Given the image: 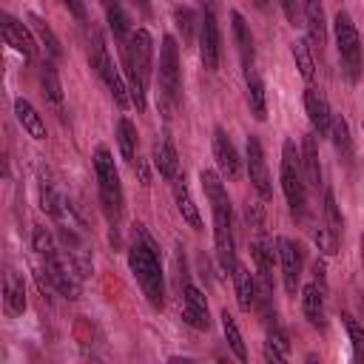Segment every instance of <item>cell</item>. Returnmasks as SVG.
<instances>
[{
    "instance_id": "1",
    "label": "cell",
    "mask_w": 364,
    "mask_h": 364,
    "mask_svg": "<svg viewBox=\"0 0 364 364\" xmlns=\"http://www.w3.org/2000/svg\"><path fill=\"white\" fill-rule=\"evenodd\" d=\"M199 182L202 191L210 202V213H213V242H216V259L222 273H233L236 270V242H233V210H230V196L228 188L222 182V173L202 168L199 171Z\"/></svg>"
},
{
    "instance_id": "2",
    "label": "cell",
    "mask_w": 364,
    "mask_h": 364,
    "mask_svg": "<svg viewBox=\"0 0 364 364\" xmlns=\"http://www.w3.org/2000/svg\"><path fill=\"white\" fill-rule=\"evenodd\" d=\"M128 267L142 287V296L154 310L165 307V273L159 264V247L154 236L145 230V225H134V239L128 247Z\"/></svg>"
},
{
    "instance_id": "3",
    "label": "cell",
    "mask_w": 364,
    "mask_h": 364,
    "mask_svg": "<svg viewBox=\"0 0 364 364\" xmlns=\"http://www.w3.org/2000/svg\"><path fill=\"white\" fill-rule=\"evenodd\" d=\"M125 54V74H128V94L136 111H145V94L151 82V65H154V37L148 28H134L125 37L122 46Z\"/></svg>"
},
{
    "instance_id": "4",
    "label": "cell",
    "mask_w": 364,
    "mask_h": 364,
    "mask_svg": "<svg viewBox=\"0 0 364 364\" xmlns=\"http://www.w3.org/2000/svg\"><path fill=\"white\" fill-rule=\"evenodd\" d=\"M31 245H34V253L40 256V267L48 276V282L54 284V290L65 299H77L80 296V273H74L71 259L57 247L54 236L37 225L31 230Z\"/></svg>"
},
{
    "instance_id": "5",
    "label": "cell",
    "mask_w": 364,
    "mask_h": 364,
    "mask_svg": "<svg viewBox=\"0 0 364 364\" xmlns=\"http://www.w3.org/2000/svg\"><path fill=\"white\" fill-rule=\"evenodd\" d=\"M94 176H97L102 210H105L108 222L117 225L122 216V182H119V171L114 165V156L105 145H97V151H94Z\"/></svg>"
},
{
    "instance_id": "6",
    "label": "cell",
    "mask_w": 364,
    "mask_h": 364,
    "mask_svg": "<svg viewBox=\"0 0 364 364\" xmlns=\"http://www.w3.org/2000/svg\"><path fill=\"white\" fill-rule=\"evenodd\" d=\"M88 60H91L94 74L100 77V82H102L105 91L111 94V100H114L119 108H128V102H131L128 85H125L119 68L114 65V60H111V54H108V48H105V40H102V34H100L97 28H91V34H88Z\"/></svg>"
},
{
    "instance_id": "7",
    "label": "cell",
    "mask_w": 364,
    "mask_h": 364,
    "mask_svg": "<svg viewBox=\"0 0 364 364\" xmlns=\"http://www.w3.org/2000/svg\"><path fill=\"white\" fill-rule=\"evenodd\" d=\"M279 179H282V191H284V199H287V208L296 219L304 216V208H307V179H304V171H301V154L296 151V142L293 139H284L282 145V171H279Z\"/></svg>"
},
{
    "instance_id": "8",
    "label": "cell",
    "mask_w": 364,
    "mask_h": 364,
    "mask_svg": "<svg viewBox=\"0 0 364 364\" xmlns=\"http://www.w3.org/2000/svg\"><path fill=\"white\" fill-rule=\"evenodd\" d=\"M179 91H182V71H179V46L171 34L162 37L159 46V105L165 117L173 114L179 105Z\"/></svg>"
},
{
    "instance_id": "9",
    "label": "cell",
    "mask_w": 364,
    "mask_h": 364,
    "mask_svg": "<svg viewBox=\"0 0 364 364\" xmlns=\"http://www.w3.org/2000/svg\"><path fill=\"white\" fill-rule=\"evenodd\" d=\"M333 31H336V51H338L341 71L350 82H355L361 77V68H364V48H361L358 28L353 26L350 14L338 11L333 20Z\"/></svg>"
},
{
    "instance_id": "10",
    "label": "cell",
    "mask_w": 364,
    "mask_h": 364,
    "mask_svg": "<svg viewBox=\"0 0 364 364\" xmlns=\"http://www.w3.org/2000/svg\"><path fill=\"white\" fill-rule=\"evenodd\" d=\"M313 282H307L301 287V313L304 318L316 327L324 330L327 327V284H324V262L313 264Z\"/></svg>"
},
{
    "instance_id": "11",
    "label": "cell",
    "mask_w": 364,
    "mask_h": 364,
    "mask_svg": "<svg viewBox=\"0 0 364 364\" xmlns=\"http://www.w3.org/2000/svg\"><path fill=\"white\" fill-rule=\"evenodd\" d=\"M199 60L205 65V71H216L219 68V57H222V40H219V23L213 14V6L202 0V17H199Z\"/></svg>"
},
{
    "instance_id": "12",
    "label": "cell",
    "mask_w": 364,
    "mask_h": 364,
    "mask_svg": "<svg viewBox=\"0 0 364 364\" xmlns=\"http://www.w3.org/2000/svg\"><path fill=\"white\" fill-rule=\"evenodd\" d=\"M276 253H279V264H282V279H284V290L290 296H296L299 284H301V270H304V250L299 242L279 236L276 239Z\"/></svg>"
},
{
    "instance_id": "13",
    "label": "cell",
    "mask_w": 364,
    "mask_h": 364,
    "mask_svg": "<svg viewBox=\"0 0 364 364\" xmlns=\"http://www.w3.org/2000/svg\"><path fill=\"white\" fill-rule=\"evenodd\" d=\"M245 165H247V176H250V185L256 188V193L262 199H270L273 196V185H270V171H267V162H264V151H262V142L250 134L247 142H245Z\"/></svg>"
},
{
    "instance_id": "14",
    "label": "cell",
    "mask_w": 364,
    "mask_h": 364,
    "mask_svg": "<svg viewBox=\"0 0 364 364\" xmlns=\"http://www.w3.org/2000/svg\"><path fill=\"white\" fill-rule=\"evenodd\" d=\"M182 321L193 330H208L210 327V310H208V299L202 296V290L191 282H182Z\"/></svg>"
},
{
    "instance_id": "15",
    "label": "cell",
    "mask_w": 364,
    "mask_h": 364,
    "mask_svg": "<svg viewBox=\"0 0 364 364\" xmlns=\"http://www.w3.org/2000/svg\"><path fill=\"white\" fill-rule=\"evenodd\" d=\"M213 159H216V168L222 173V179H239L242 173V159L236 154V145L230 142V136L222 131V128H213Z\"/></svg>"
},
{
    "instance_id": "16",
    "label": "cell",
    "mask_w": 364,
    "mask_h": 364,
    "mask_svg": "<svg viewBox=\"0 0 364 364\" xmlns=\"http://www.w3.org/2000/svg\"><path fill=\"white\" fill-rule=\"evenodd\" d=\"M0 28H3V40H6V46H11L23 60H31L34 57V51H37V46H34V37H31V31L17 20V17H11V14H0Z\"/></svg>"
},
{
    "instance_id": "17",
    "label": "cell",
    "mask_w": 364,
    "mask_h": 364,
    "mask_svg": "<svg viewBox=\"0 0 364 364\" xmlns=\"http://www.w3.org/2000/svg\"><path fill=\"white\" fill-rule=\"evenodd\" d=\"M304 111H307V119H310L313 134H318V136H330L333 111H330L327 97H324L318 88H307V91H304Z\"/></svg>"
},
{
    "instance_id": "18",
    "label": "cell",
    "mask_w": 364,
    "mask_h": 364,
    "mask_svg": "<svg viewBox=\"0 0 364 364\" xmlns=\"http://www.w3.org/2000/svg\"><path fill=\"white\" fill-rule=\"evenodd\" d=\"M151 162H154V168L159 171L162 179L173 182L179 176V156H176V148L168 139V134H159L154 139V145H151Z\"/></svg>"
},
{
    "instance_id": "19",
    "label": "cell",
    "mask_w": 364,
    "mask_h": 364,
    "mask_svg": "<svg viewBox=\"0 0 364 364\" xmlns=\"http://www.w3.org/2000/svg\"><path fill=\"white\" fill-rule=\"evenodd\" d=\"M233 287H236V301L245 313H250L259 301V279H253V273L242 264H236L233 270Z\"/></svg>"
},
{
    "instance_id": "20",
    "label": "cell",
    "mask_w": 364,
    "mask_h": 364,
    "mask_svg": "<svg viewBox=\"0 0 364 364\" xmlns=\"http://www.w3.org/2000/svg\"><path fill=\"white\" fill-rule=\"evenodd\" d=\"M230 31H233V43H236V51L242 57V65L245 68H253V34H250V26L245 23V17L239 11H230Z\"/></svg>"
},
{
    "instance_id": "21",
    "label": "cell",
    "mask_w": 364,
    "mask_h": 364,
    "mask_svg": "<svg viewBox=\"0 0 364 364\" xmlns=\"http://www.w3.org/2000/svg\"><path fill=\"white\" fill-rule=\"evenodd\" d=\"M3 307L9 316H23L26 310V284L14 270H6L3 276Z\"/></svg>"
},
{
    "instance_id": "22",
    "label": "cell",
    "mask_w": 364,
    "mask_h": 364,
    "mask_svg": "<svg viewBox=\"0 0 364 364\" xmlns=\"http://www.w3.org/2000/svg\"><path fill=\"white\" fill-rule=\"evenodd\" d=\"M290 355V341L282 324L276 321V313H267V341H264V358L267 361H284Z\"/></svg>"
},
{
    "instance_id": "23",
    "label": "cell",
    "mask_w": 364,
    "mask_h": 364,
    "mask_svg": "<svg viewBox=\"0 0 364 364\" xmlns=\"http://www.w3.org/2000/svg\"><path fill=\"white\" fill-rule=\"evenodd\" d=\"M171 185H173V202H176V210L182 213V219H185L193 230H202V216H199V208H196L193 199H191V191H188V185H185V176L179 173Z\"/></svg>"
},
{
    "instance_id": "24",
    "label": "cell",
    "mask_w": 364,
    "mask_h": 364,
    "mask_svg": "<svg viewBox=\"0 0 364 364\" xmlns=\"http://www.w3.org/2000/svg\"><path fill=\"white\" fill-rule=\"evenodd\" d=\"M304 23H307V40L310 46H324L327 40V23H324V9L321 0H304Z\"/></svg>"
},
{
    "instance_id": "25",
    "label": "cell",
    "mask_w": 364,
    "mask_h": 364,
    "mask_svg": "<svg viewBox=\"0 0 364 364\" xmlns=\"http://www.w3.org/2000/svg\"><path fill=\"white\" fill-rule=\"evenodd\" d=\"M14 117H17V122L23 125V131L31 136V139H46V122H43V117L37 114V108L28 102V100H14Z\"/></svg>"
},
{
    "instance_id": "26",
    "label": "cell",
    "mask_w": 364,
    "mask_h": 364,
    "mask_svg": "<svg viewBox=\"0 0 364 364\" xmlns=\"http://www.w3.org/2000/svg\"><path fill=\"white\" fill-rule=\"evenodd\" d=\"M245 88H247V105L256 119L267 117V100H264V82L256 68H245Z\"/></svg>"
},
{
    "instance_id": "27",
    "label": "cell",
    "mask_w": 364,
    "mask_h": 364,
    "mask_svg": "<svg viewBox=\"0 0 364 364\" xmlns=\"http://www.w3.org/2000/svg\"><path fill=\"white\" fill-rule=\"evenodd\" d=\"M301 171L310 185H316V188L321 185V162H318L316 134H304V139H301Z\"/></svg>"
},
{
    "instance_id": "28",
    "label": "cell",
    "mask_w": 364,
    "mask_h": 364,
    "mask_svg": "<svg viewBox=\"0 0 364 364\" xmlns=\"http://www.w3.org/2000/svg\"><path fill=\"white\" fill-rule=\"evenodd\" d=\"M290 54H293V60H296L299 74L310 82V80L316 77V60H313V46H310V40H304V37L293 40V43H290Z\"/></svg>"
},
{
    "instance_id": "29",
    "label": "cell",
    "mask_w": 364,
    "mask_h": 364,
    "mask_svg": "<svg viewBox=\"0 0 364 364\" xmlns=\"http://www.w3.org/2000/svg\"><path fill=\"white\" fill-rule=\"evenodd\" d=\"M219 318H222V333H225L228 347L233 350V355H236L239 361H247V347H245V341H242V330H239L233 313H228V307H225V310L219 313Z\"/></svg>"
},
{
    "instance_id": "30",
    "label": "cell",
    "mask_w": 364,
    "mask_h": 364,
    "mask_svg": "<svg viewBox=\"0 0 364 364\" xmlns=\"http://www.w3.org/2000/svg\"><path fill=\"white\" fill-rule=\"evenodd\" d=\"M136 139H139L136 125L128 117H119V122H117V145H119L122 159L134 162V156H136Z\"/></svg>"
},
{
    "instance_id": "31",
    "label": "cell",
    "mask_w": 364,
    "mask_h": 364,
    "mask_svg": "<svg viewBox=\"0 0 364 364\" xmlns=\"http://www.w3.org/2000/svg\"><path fill=\"white\" fill-rule=\"evenodd\" d=\"M40 85H43V94L48 102L63 105V85H60V77H57V68L51 60H43V65H40Z\"/></svg>"
},
{
    "instance_id": "32",
    "label": "cell",
    "mask_w": 364,
    "mask_h": 364,
    "mask_svg": "<svg viewBox=\"0 0 364 364\" xmlns=\"http://www.w3.org/2000/svg\"><path fill=\"white\" fill-rule=\"evenodd\" d=\"M330 139H333V145H336V151L347 159L350 154H353V139H350V125H347V119L341 117V114H336L333 117V125H330Z\"/></svg>"
},
{
    "instance_id": "33",
    "label": "cell",
    "mask_w": 364,
    "mask_h": 364,
    "mask_svg": "<svg viewBox=\"0 0 364 364\" xmlns=\"http://www.w3.org/2000/svg\"><path fill=\"white\" fill-rule=\"evenodd\" d=\"M324 225L330 228V233L336 236V239H341L344 236V216H341V210H338V202H336V193L330 191V188H324Z\"/></svg>"
},
{
    "instance_id": "34",
    "label": "cell",
    "mask_w": 364,
    "mask_h": 364,
    "mask_svg": "<svg viewBox=\"0 0 364 364\" xmlns=\"http://www.w3.org/2000/svg\"><path fill=\"white\" fill-rule=\"evenodd\" d=\"M100 6L105 9V17H108V28L114 31V37H128V17L119 6V0H100Z\"/></svg>"
},
{
    "instance_id": "35",
    "label": "cell",
    "mask_w": 364,
    "mask_h": 364,
    "mask_svg": "<svg viewBox=\"0 0 364 364\" xmlns=\"http://www.w3.org/2000/svg\"><path fill=\"white\" fill-rule=\"evenodd\" d=\"M28 23H31V28H34V34L40 37V43L46 46V51H48V57H60V40H57V34L51 31V26H48L46 20H40L37 14H31V17H28Z\"/></svg>"
},
{
    "instance_id": "36",
    "label": "cell",
    "mask_w": 364,
    "mask_h": 364,
    "mask_svg": "<svg viewBox=\"0 0 364 364\" xmlns=\"http://www.w3.org/2000/svg\"><path fill=\"white\" fill-rule=\"evenodd\" d=\"M341 321H344V330H347V336H350L353 361H364V327H361L350 313H344V316H341Z\"/></svg>"
},
{
    "instance_id": "37",
    "label": "cell",
    "mask_w": 364,
    "mask_h": 364,
    "mask_svg": "<svg viewBox=\"0 0 364 364\" xmlns=\"http://www.w3.org/2000/svg\"><path fill=\"white\" fill-rule=\"evenodd\" d=\"M173 20H176V28L182 31V40H193L196 14H193L188 6H176V9H173Z\"/></svg>"
},
{
    "instance_id": "38",
    "label": "cell",
    "mask_w": 364,
    "mask_h": 364,
    "mask_svg": "<svg viewBox=\"0 0 364 364\" xmlns=\"http://www.w3.org/2000/svg\"><path fill=\"white\" fill-rule=\"evenodd\" d=\"M313 242H316V247L321 250V253H336V245H338V239L330 233V228L327 225H316L313 228Z\"/></svg>"
},
{
    "instance_id": "39",
    "label": "cell",
    "mask_w": 364,
    "mask_h": 364,
    "mask_svg": "<svg viewBox=\"0 0 364 364\" xmlns=\"http://www.w3.org/2000/svg\"><path fill=\"white\" fill-rule=\"evenodd\" d=\"M245 219H247V225H250V228L262 230V205L250 199V202L245 205Z\"/></svg>"
},
{
    "instance_id": "40",
    "label": "cell",
    "mask_w": 364,
    "mask_h": 364,
    "mask_svg": "<svg viewBox=\"0 0 364 364\" xmlns=\"http://www.w3.org/2000/svg\"><path fill=\"white\" fill-rule=\"evenodd\" d=\"M60 3H63V6L77 17V20H85V17H88V11H85V3H82V0H60Z\"/></svg>"
},
{
    "instance_id": "41",
    "label": "cell",
    "mask_w": 364,
    "mask_h": 364,
    "mask_svg": "<svg viewBox=\"0 0 364 364\" xmlns=\"http://www.w3.org/2000/svg\"><path fill=\"white\" fill-rule=\"evenodd\" d=\"M279 6H282V11H284V17L296 26V14H299V0H279Z\"/></svg>"
},
{
    "instance_id": "42",
    "label": "cell",
    "mask_w": 364,
    "mask_h": 364,
    "mask_svg": "<svg viewBox=\"0 0 364 364\" xmlns=\"http://www.w3.org/2000/svg\"><path fill=\"white\" fill-rule=\"evenodd\" d=\"M136 173H139V182H142V185H148V182H151V176H148V165H145L142 159L136 162Z\"/></svg>"
},
{
    "instance_id": "43",
    "label": "cell",
    "mask_w": 364,
    "mask_h": 364,
    "mask_svg": "<svg viewBox=\"0 0 364 364\" xmlns=\"http://www.w3.org/2000/svg\"><path fill=\"white\" fill-rule=\"evenodd\" d=\"M131 3H134L145 17H151V0H131Z\"/></svg>"
},
{
    "instance_id": "44",
    "label": "cell",
    "mask_w": 364,
    "mask_h": 364,
    "mask_svg": "<svg viewBox=\"0 0 364 364\" xmlns=\"http://www.w3.org/2000/svg\"><path fill=\"white\" fill-rule=\"evenodd\" d=\"M253 3H256V9H262V11L267 9V0H253Z\"/></svg>"
},
{
    "instance_id": "45",
    "label": "cell",
    "mask_w": 364,
    "mask_h": 364,
    "mask_svg": "<svg viewBox=\"0 0 364 364\" xmlns=\"http://www.w3.org/2000/svg\"><path fill=\"white\" fill-rule=\"evenodd\" d=\"M361 262H364V233H361Z\"/></svg>"
}]
</instances>
